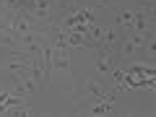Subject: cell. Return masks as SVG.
Wrapping results in <instances>:
<instances>
[{
	"label": "cell",
	"mask_w": 156,
	"mask_h": 117,
	"mask_svg": "<svg viewBox=\"0 0 156 117\" xmlns=\"http://www.w3.org/2000/svg\"><path fill=\"white\" fill-rule=\"evenodd\" d=\"M122 44H120V52L125 57H133L140 47H146V34H138V31H128L122 39H120Z\"/></svg>",
	"instance_id": "1"
},
{
	"label": "cell",
	"mask_w": 156,
	"mask_h": 117,
	"mask_svg": "<svg viewBox=\"0 0 156 117\" xmlns=\"http://www.w3.org/2000/svg\"><path fill=\"white\" fill-rule=\"evenodd\" d=\"M94 68L96 73H101V76H109L112 73V50H104V47H99L96 50V57H94Z\"/></svg>",
	"instance_id": "2"
},
{
	"label": "cell",
	"mask_w": 156,
	"mask_h": 117,
	"mask_svg": "<svg viewBox=\"0 0 156 117\" xmlns=\"http://www.w3.org/2000/svg\"><path fill=\"white\" fill-rule=\"evenodd\" d=\"M120 29L117 26H104L101 29V37H99V47H104V50H112L115 52V47L120 44Z\"/></svg>",
	"instance_id": "3"
},
{
	"label": "cell",
	"mask_w": 156,
	"mask_h": 117,
	"mask_svg": "<svg viewBox=\"0 0 156 117\" xmlns=\"http://www.w3.org/2000/svg\"><path fill=\"white\" fill-rule=\"evenodd\" d=\"M50 65L55 68V70H68V68H70V50H68V47H55Z\"/></svg>",
	"instance_id": "4"
},
{
	"label": "cell",
	"mask_w": 156,
	"mask_h": 117,
	"mask_svg": "<svg viewBox=\"0 0 156 117\" xmlns=\"http://www.w3.org/2000/svg\"><path fill=\"white\" fill-rule=\"evenodd\" d=\"M151 29V16L146 11H140V13H135V18H133V29L130 31H138V34H146Z\"/></svg>",
	"instance_id": "5"
},
{
	"label": "cell",
	"mask_w": 156,
	"mask_h": 117,
	"mask_svg": "<svg viewBox=\"0 0 156 117\" xmlns=\"http://www.w3.org/2000/svg\"><path fill=\"white\" fill-rule=\"evenodd\" d=\"M133 18H135V11H120V13L115 16V26L130 31V29H133Z\"/></svg>",
	"instance_id": "6"
},
{
	"label": "cell",
	"mask_w": 156,
	"mask_h": 117,
	"mask_svg": "<svg viewBox=\"0 0 156 117\" xmlns=\"http://www.w3.org/2000/svg\"><path fill=\"white\" fill-rule=\"evenodd\" d=\"M86 96L94 99V101H99L101 96H104V86H101L99 81H89V83H86Z\"/></svg>",
	"instance_id": "7"
},
{
	"label": "cell",
	"mask_w": 156,
	"mask_h": 117,
	"mask_svg": "<svg viewBox=\"0 0 156 117\" xmlns=\"http://www.w3.org/2000/svg\"><path fill=\"white\" fill-rule=\"evenodd\" d=\"M109 3H112V0H91V5H94V8H107Z\"/></svg>",
	"instance_id": "8"
},
{
	"label": "cell",
	"mask_w": 156,
	"mask_h": 117,
	"mask_svg": "<svg viewBox=\"0 0 156 117\" xmlns=\"http://www.w3.org/2000/svg\"><path fill=\"white\" fill-rule=\"evenodd\" d=\"M0 11H5V0H0Z\"/></svg>",
	"instance_id": "9"
}]
</instances>
